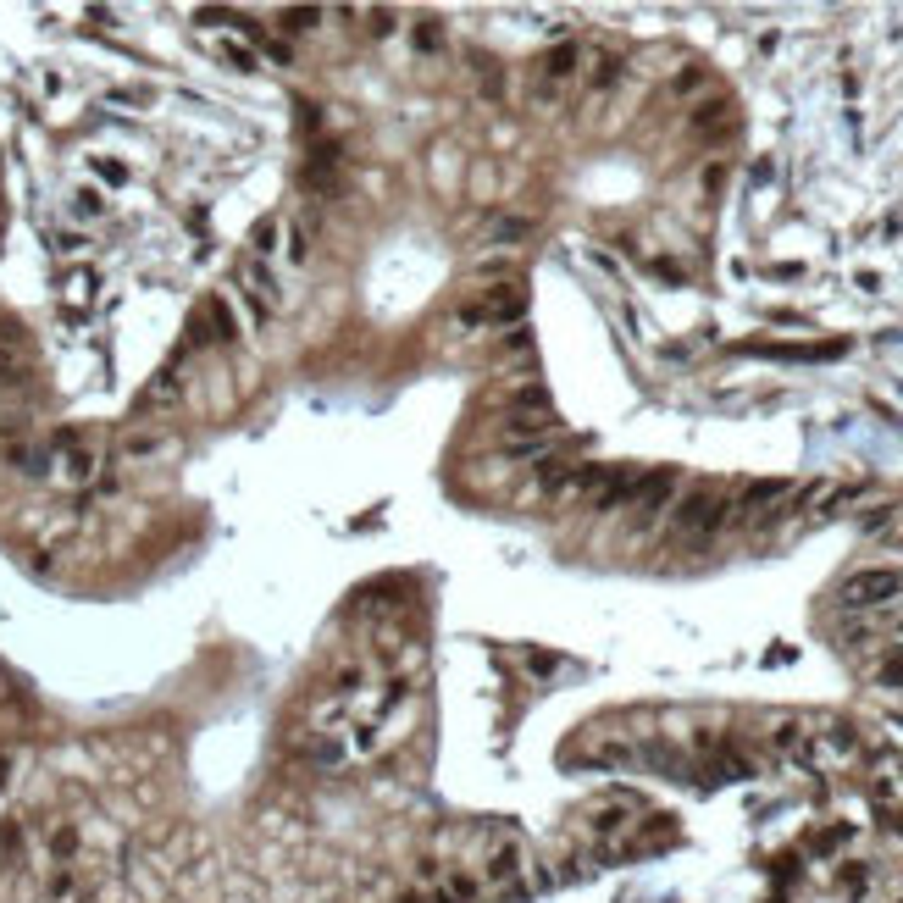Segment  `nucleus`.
Here are the masks:
<instances>
[{
	"instance_id": "1",
	"label": "nucleus",
	"mask_w": 903,
	"mask_h": 903,
	"mask_svg": "<svg viewBox=\"0 0 903 903\" xmlns=\"http://www.w3.org/2000/svg\"><path fill=\"white\" fill-rule=\"evenodd\" d=\"M671 521H676V532H687V538H710V532H721V527L732 521V499L715 494V488H693V494L676 499Z\"/></svg>"
},
{
	"instance_id": "2",
	"label": "nucleus",
	"mask_w": 903,
	"mask_h": 903,
	"mask_svg": "<svg viewBox=\"0 0 903 903\" xmlns=\"http://www.w3.org/2000/svg\"><path fill=\"white\" fill-rule=\"evenodd\" d=\"M903 593V571H892V566H865V571H854L843 588H837V604L843 610H876V604H892Z\"/></svg>"
},
{
	"instance_id": "3",
	"label": "nucleus",
	"mask_w": 903,
	"mask_h": 903,
	"mask_svg": "<svg viewBox=\"0 0 903 903\" xmlns=\"http://www.w3.org/2000/svg\"><path fill=\"white\" fill-rule=\"evenodd\" d=\"M676 488H682V477L671 471V466H660V471H643V482H638V494H632V521L638 527H654L671 505H676Z\"/></svg>"
},
{
	"instance_id": "4",
	"label": "nucleus",
	"mask_w": 903,
	"mask_h": 903,
	"mask_svg": "<svg viewBox=\"0 0 903 903\" xmlns=\"http://www.w3.org/2000/svg\"><path fill=\"white\" fill-rule=\"evenodd\" d=\"M521 311H527V294L516 283H499V289H488L482 305H460V327H510Z\"/></svg>"
},
{
	"instance_id": "5",
	"label": "nucleus",
	"mask_w": 903,
	"mask_h": 903,
	"mask_svg": "<svg viewBox=\"0 0 903 903\" xmlns=\"http://www.w3.org/2000/svg\"><path fill=\"white\" fill-rule=\"evenodd\" d=\"M793 494V482L787 477H759V482H748V488L732 499V521H748L754 510H765V505H782Z\"/></svg>"
},
{
	"instance_id": "6",
	"label": "nucleus",
	"mask_w": 903,
	"mask_h": 903,
	"mask_svg": "<svg viewBox=\"0 0 903 903\" xmlns=\"http://www.w3.org/2000/svg\"><path fill=\"white\" fill-rule=\"evenodd\" d=\"M693 133L710 139V145H726V139L737 133V106L732 100H704L699 111H693Z\"/></svg>"
},
{
	"instance_id": "7",
	"label": "nucleus",
	"mask_w": 903,
	"mask_h": 903,
	"mask_svg": "<svg viewBox=\"0 0 903 903\" xmlns=\"http://www.w3.org/2000/svg\"><path fill=\"white\" fill-rule=\"evenodd\" d=\"M482 876H488L494 887H510L516 876H521V843H494V854H488V870H482Z\"/></svg>"
},
{
	"instance_id": "8",
	"label": "nucleus",
	"mask_w": 903,
	"mask_h": 903,
	"mask_svg": "<svg viewBox=\"0 0 903 903\" xmlns=\"http://www.w3.org/2000/svg\"><path fill=\"white\" fill-rule=\"evenodd\" d=\"M577 61H582V50L566 39V45H554V50H543V78L549 84H566L571 73H577Z\"/></svg>"
},
{
	"instance_id": "9",
	"label": "nucleus",
	"mask_w": 903,
	"mask_h": 903,
	"mask_svg": "<svg viewBox=\"0 0 903 903\" xmlns=\"http://www.w3.org/2000/svg\"><path fill=\"white\" fill-rule=\"evenodd\" d=\"M510 416H554L549 388H543V383H521V388L510 394Z\"/></svg>"
},
{
	"instance_id": "10",
	"label": "nucleus",
	"mask_w": 903,
	"mask_h": 903,
	"mask_svg": "<svg viewBox=\"0 0 903 903\" xmlns=\"http://www.w3.org/2000/svg\"><path fill=\"white\" fill-rule=\"evenodd\" d=\"M804 743H809L804 721H776V726H771V748H776L782 759H798V754H804Z\"/></svg>"
},
{
	"instance_id": "11",
	"label": "nucleus",
	"mask_w": 903,
	"mask_h": 903,
	"mask_svg": "<svg viewBox=\"0 0 903 903\" xmlns=\"http://www.w3.org/2000/svg\"><path fill=\"white\" fill-rule=\"evenodd\" d=\"M244 283H250V294H255V300H266V305H283V289H277V277H272L261 261H244Z\"/></svg>"
},
{
	"instance_id": "12",
	"label": "nucleus",
	"mask_w": 903,
	"mask_h": 903,
	"mask_svg": "<svg viewBox=\"0 0 903 903\" xmlns=\"http://www.w3.org/2000/svg\"><path fill=\"white\" fill-rule=\"evenodd\" d=\"M627 826H632V809H627V804H604V809H593V831H599V837H621Z\"/></svg>"
},
{
	"instance_id": "13",
	"label": "nucleus",
	"mask_w": 903,
	"mask_h": 903,
	"mask_svg": "<svg viewBox=\"0 0 903 903\" xmlns=\"http://www.w3.org/2000/svg\"><path fill=\"white\" fill-rule=\"evenodd\" d=\"M205 316H211V338H222V344H233L239 338V322H233V311H228V300L222 294H211V300H205Z\"/></svg>"
},
{
	"instance_id": "14",
	"label": "nucleus",
	"mask_w": 903,
	"mask_h": 903,
	"mask_svg": "<svg viewBox=\"0 0 903 903\" xmlns=\"http://www.w3.org/2000/svg\"><path fill=\"white\" fill-rule=\"evenodd\" d=\"M178 399V372H161L145 394H139V410H156V405H172Z\"/></svg>"
},
{
	"instance_id": "15",
	"label": "nucleus",
	"mask_w": 903,
	"mask_h": 903,
	"mask_svg": "<svg viewBox=\"0 0 903 903\" xmlns=\"http://www.w3.org/2000/svg\"><path fill=\"white\" fill-rule=\"evenodd\" d=\"M549 444H554V433H538V438H505V455H516V460H543Z\"/></svg>"
},
{
	"instance_id": "16",
	"label": "nucleus",
	"mask_w": 903,
	"mask_h": 903,
	"mask_svg": "<svg viewBox=\"0 0 903 903\" xmlns=\"http://www.w3.org/2000/svg\"><path fill=\"white\" fill-rule=\"evenodd\" d=\"M444 892H449L455 903H477V898H482V881H477L471 870H449V881H444Z\"/></svg>"
},
{
	"instance_id": "17",
	"label": "nucleus",
	"mask_w": 903,
	"mask_h": 903,
	"mask_svg": "<svg viewBox=\"0 0 903 903\" xmlns=\"http://www.w3.org/2000/svg\"><path fill=\"white\" fill-rule=\"evenodd\" d=\"M615 84H621V56L604 50V56L593 61V89H615Z\"/></svg>"
},
{
	"instance_id": "18",
	"label": "nucleus",
	"mask_w": 903,
	"mask_h": 903,
	"mask_svg": "<svg viewBox=\"0 0 903 903\" xmlns=\"http://www.w3.org/2000/svg\"><path fill=\"white\" fill-rule=\"evenodd\" d=\"M405 699H410V676H388V693L377 699V721H383V715H394Z\"/></svg>"
},
{
	"instance_id": "19",
	"label": "nucleus",
	"mask_w": 903,
	"mask_h": 903,
	"mask_svg": "<svg viewBox=\"0 0 903 903\" xmlns=\"http://www.w3.org/2000/svg\"><path fill=\"white\" fill-rule=\"evenodd\" d=\"M593 765H632V748L627 743H599L593 748Z\"/></svg>"
},
{
	"instance_id": "20",
	"label": "nucleus",
	"mask_w": 903,
	"mask_h": 903,
	"mask_svg": "<svg viewBox=\"0 0 903 903\" xmlns=\"http://www.w3.org/2000/svg\"><path fill=\"white\" fill-rule=\"evenodd\" d=\"M316 17H322L316 6H289V12H283V28H289V34H305V28H316Z\"/></svg>"
},
{
	"instance_id": "21",
	"label": "nucleus",
	"mask_w": 903,
	"mask_h": 903,
	"mask_svg": "<svg viewBox=\"0 0 903 903\" xmlns=\"http://www.w3.org/2000/svg\"><path fill=\"white\" fill-rule=\"evenodd\" d=\"M843 843H848V826H826V831H820V837H815L809 848H815V854H837Z\"/></svg>"
},
{
	"instance_id": "22",
	"label": "nucleus",
	"mask_w": 903,
	"mask_h": 903,
	"mask_svg": "<svg viewBox=\"0 0 903 903\" xmlns=\"http://www.w3.org/2000/svg\"><path fill=\"white\" fill-rule=\"evenodd\" d=\"M73 205H78V217H100V211H106V194H100V189H78Z\"/></svg>"
},
{
	"instance_id": "23",
	"label": "nucleus",
	"mask_w": 903,
	"mask_h": 903,
	"mask_svg": "<svg viewBox=\"0 0 903 903\" xmlns=\"http://www.w3.org/2000/svg\"><path fill=\"white\" fill-rule=\"evenodd\" d=\"M67 477H73V482H89V477H95V455H89V449H73V460H67Z\"/></svg>"
},
{
	"instance_id": "24",
	"label": "nucleus",
	"mask_w": 903,
	"mask_h": 903,
	"mask_svg": "<svg viewBox=\"0 0 903 903\" xmlns=\"http://www.w3.org/2000/svg\"><path fill=\"white\" fill-rule=\"evenodd\" d=\"M17 383H23V361L0 350V394H6V388H17Z\"/></svg>"
},
{
	"instance_id": "25",
	"label": "nucleus",
	"mask_w": 903,
	"mask_h": 903,
	"mask_svg": "<svg viewBox=\"0 0 903 903\" xmlns=\"http://www.w3.org/2000/svg\"><path fill=\"white\" fill-rule=\"evenodd\" d=\"M311 759H316V765H338V759H344V743H338V737H322V743L311 748Z\"/></svg>"
},
{
	"instance_id": "26",
	"label": "nucleus",
	"mask_w": 903,
	"mask_h": 903,
	"mask_svg": "<svg viewBox=\"0 0 903 903\" xmlns=\"http://www.w3.org/2000/svg\"><path fill=\"white\" fill-rule=\"evenodd\" d=\"M527 233H532V222L516 217V222H499V228H494V244H516V239H527Z\"/></svg>"
},
{
	"instance_id": "27",
	"label": "nucleus",
	"mask_w": 903,
	"mask_h": 903,
	"mask_svg": "<svg viewBox=\"0 0 903 903\" xmlns=\"http://www.w3.org/2000/svg\"><path fill=\"white\" fill-rule=\"evenodd\" d=\"M266 250H277V222H272V217H266V222H255V261H261Z\"/></svg>"
},
{
	"instance_id": "28",
	"label": "nucleus",
	"mask_w": 903,
	"mask_h": 903,
	"mask_svg": "<svg viewBox=\"0 0 903 903\" xmlns=\"http://www.w3.org/2000/svg\"><path fill=\"white\" fill-rule=\"evenodd\" d=\"M305 255H311V239H305V228H300V222H294V228H289V261H294V266H300V261H305Z\"/></svg>"
},
{
	"instance_id": "29",
	"label": "nucleus",
	"mask_w": 903,
	"mask_h": 903,
	"mask_svg": "<svg viewBox=\"0 0 903 903\" xmlns=\"http://www.w3.org/2000/svg\"><path fill=\"white\" fill-rule=\"evenodd\" d=\"M222 56L239 67V73H255V50H244V45H222Z\"/></svg>"
},
{
	"instance_id": "30",
	"label": "nucleus",
	"mask_w": 903,
	"mask_h": 903,
	"mask_svg": "<svg viewBox=\"0 0 903 903\" xmlns=\"http://www.w3.org/2000/svg\"><path fill=\"white\" fill-rule=\"evenodd\" d=\"M699 84H704V67H687V73H676V84H671V89H676V95H693Z\"/></svg>"
},
{
	"instance_id": "31",
	"label": "nucleus",
	"mask_w": 903,
	"mask_h": 903,
	"mask_svg": "<svg viewBox=\"0 0 903 903\" xmlns=\"http://www.w3.org/2000/svg\"><path fill=\"white\" fill-rule=\"evenodd\" d=\"M416 45H422V50H438V45H444V28H438V23H422V28H416Z\"/></svg>"
},
{
	"instance_id": "32",
	"label": "nucleus",
	"mask_w": 903,
	"mask_h": 903,
	"mask_svg": "<svg viewBox=\"0 0 903 903\" xmlns=\"http://www.w3.org/2000/svg\"><path fill=\"white\" fill-rule=\"evenodd\" d=\"M95 172H100L106 183H128V167H122V161H95Z\"/></svg>"
},
{
	"instance_id": "33",
	"label": "nucleus",
	"mask_w": 903,
	"mask_h": 903,
	"mask_svg": "<svg viewBox=\"0 0 903 903\" xmlns=\"http://www.w3.org/2000/svg\"><path fill=\"white\" fill-rule=\"evenodd\" d=\"M892 521V505H876V510H865V532H881Z\"/></svg>"
},
{
	"instance_id": "34",
	"label": "nucleus",
	"mask_w": 903,
	"mask_h": 903,
	"mask_svg": "<svg viewBox=\"0 0 903 903\" xmlns=\"http://www.w3.org/2000/svg\"><path fill=\"white\" fill-rule=\"evenodd\" d=\"M837 881H843V887H848V892H859V887H865V881H870V870H865V865H848V870H843V876H837Z\"/></svg>"
},
{
	"instance_id": "35",
	"label": "nucleus",
	"mask_w": 903,
	"mask_h": 903,
	"mask_svg": "<svg viewBox=\"0 0 903 903\" xmlns=\"http://www.w3.org/2000/svg\"><path fill=\"white\" fill-rule=\"evenodd\" d=\"M881 682H887V687H903V654H892V660L881 665Z\"/></svg>"
},
{
	"instance_id": "36",
	"label": "nucleus",
	"mask_w": 903,
	"mask_h": 903,
	"mask_svg": "<svg viewBox=\"0 0 903 903\" xmlns=\"http://www.w3.org/2000/svg\"><path fill=\"white\" fill-rule=\"evenodd\" d=\"M156 444H161V438H150V433H133V438H128L122 449H128V455H150Z\"/></svg>"
},
{
	"instance_id": "37",
	"label": "nucleus",
	"mask_w": 903,
	"mask_h": 903,
	"mask_svg": "<svg viewBox=\"0 0 903 903\" xmlns=\"http://www.w3.org/2000/svg\"><path fill=\"white\" fill-rule=\"evenodd\" d=\"M111 100H122V106H145L150 89H111Z\"/></svg>"
},
{
	"instance_id": "38",
	"label": "nucleus",
	"mask_w": 903,
	"mask_h": 903,
	"mask_svg": "<svg viewBox=\"0 0 903 903\" xmlns=\"http://www.w3.org/2000/svg\"><path fill=\"white\" fill-rule=\"evenodd\" d=\"M355 687H361V671L344 665V671H338V693H355Z\"/></svg>"
},
{
	"instance_id": "39",
	"label": "nucleus",
	"mask_w": 903,
	"mask_h": 903,
	"mask_svg": "<svg viewBox=\"0 0 903 903\" xmlns=\"http://www.w3.org/2000/svg\"><path fill=\"white\" fill-rule=\"evenodd\" d=\"M527 665H532V671L543 676V671H554V665H560V660H554V654H543V649H538V654H527Z\"/></svg>"
},
{
	"instance_id": "40",
	"label": "nucleus",
	"mask_w": 903,
	"mask_h": 903,
	"mask_svg": "<svg viewBox=\"0 0 903 903\" xmlns=\"http://www.w3.org/2000/svg\"><path fill=\"white\" fill-rule=\"evenodd\" d=\"M6 787H12V754H0V798H6Z\"/></svg>"
},
{
	"instance_id": "41",
	"label": "nucleus",
	"mask_w": 903,
	"mask_h": 903,
	"mask_svg": "<svg viewBox=\"0 0 903 903\" xmlns=\"http://www.w3.org/2000/svg\"><path fill=\"white\" fill-rule=\"evenodd\" d=\"M892 627H898V632H903V610H898V615H892Z\"/></svg>"
}]
</instances>
